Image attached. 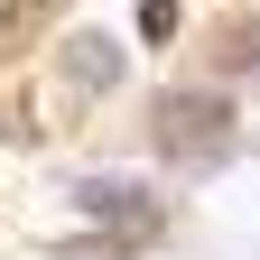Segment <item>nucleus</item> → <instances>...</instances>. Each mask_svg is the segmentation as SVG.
<instances>
[{
  "mask_svg": "<svg viewBox=\"0 0 260 260\" xmlns=\"http://www.w3.org/2000/svg\"><path fill=\"white\" fill-rule=\"evenodd\" d=\"M38 19H47V0H10V10H0V56H19V38H28Z\"/></svg>",
  "mask_w": 260,
  "mask_h": 260,
  "instance_id": "obj_4",
  "label": "nucleus"
},
{
  "mask_svg": "<svg viewBox=\"0 0 260 260\" xmlns=\"http://www.w3.org/2000/svg\"><path fill=\"white\" fill-rule=\"evenodd\" d=\"M140 38H177V0H140Z\"/></svg>",
  "mask_w": 260,
  "mask_h": 260,
  "instance_id": "obj_5",
  "label": "nucleus"
},
{
  "mask_svg": "<svg viewBox=\"0 0 260 260\" xmlns=\"http://www.w3.org/2000/svg\"><path fill=\"white\" fill-rule=\"evenodd\" d=\"M65 84H75V93H112V84H121V47L103 38V28L65 38Z\"/></svg>",
  "mask_w": 260,
  "mask_h": 260,
  "instance_id": "obj_3",
  "label": "nucleus"
},
{
  "mask_svg": "<svg viewBox=\"0 0 260 260\" xmlns=\"http://www.w3.org/2000/svg\"><path fill=\"white\" fill-rule=\"evenodd\" d=\"M75 205H84V214H103V223H121V242H149V233H158L149 186H112V177H93V186H75Z\"/></svg>",
  "mask_w": 260,
  "mask_h": 260,
  "instance_id": "obj_2",
  "label": "nucleus"
},
{
  "mask_svg": "<svg viewBox=\"0 0 260 260\" xmlns=\"http://www.w3.org/2000/svg\"><path fill=\"white\" fill-rule=\"evenodd\" d=\"M233 140V103L223 93H168L158 103V149L168 158H214Z\"/></svg>",
  "mask_w": 260,
  "mask_h": 260,
  "instance_id": "obj_1",
  "label": "nucleus"
},
{
  "mask_svg": "<svg viewBox=\"0 0 260 260\" xmlns=\"http://www.w3.org/2000/svg\"><path fill=\"white\" fill-rule=\"evenodd\" d=\"M223 65H260V19H242V28H233V47H223Z\"/></svg>",
  "mask_w": 260,
  "mask_h": 260,
  "instance_id": "obj_6",
  "label": "nucleus"
}]
</instances>
